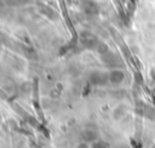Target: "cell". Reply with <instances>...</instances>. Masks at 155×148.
Returning <instances> with one entry per match:
<instances>
[{
    "mask_svg": "<svg viewBox=\"0 0 155 148\" xmlns=\"http://www.w3.org/2000/svg\"><path fill=\"white\" fill-rule=\"evenodd\" d=\"M76 148H88V144H85V143L84 144H79Z\"/></svg>",
    "mask_w": 155,
    "mask_h": 148,
    "instance_id": "obj_1",
    "label": "cell"
}]
</instances>
